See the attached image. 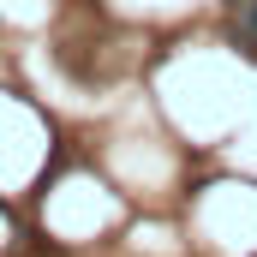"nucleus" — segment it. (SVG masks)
Here are the masks:
<instances>
[{"mask_svg":"<svg viewBox=\"0 0 257 257\" xmlns=\"http://www.w3.org/2000/svg\"><path fill=\"white\" fill-rule=\"evenodd\" d=\"M227 42L257 60V0H227Z\"/></svg>","mask_w":257,"mask_h":257,"instance_id":"nucleus-1","label":"nucleus"}]
</instances>
